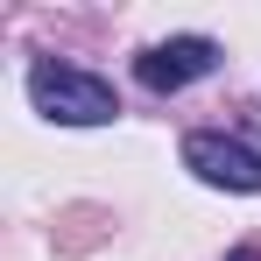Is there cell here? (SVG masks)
Instances as JSON below:
<instances>
[{"label":"cell","mask_w":261,"mask_h":261,"mask_svg":"<svg viewBox=\"0 0 261 261\" xmlns=\"http://www.w3.org/2000/svg\"><path fill=\"white\" fill-rule=\"evenodd\" d=\"M184 170L212 191H261V148L233 134H184Z\"/></svg>","instance_id":"7a4b0ae2"},{"label":"cell","mask_w":261,"mask_h":261,"mask_svg":"<svg viewBox=\"0 0 261 261\" xmlns=\"http://www.w3.org/2000/svg\"><path fill=\"white\" fill-rule=\"evenodd\" d=\"M29 99H36V113L57 120V127H106V120L120 113V92L106 85L99 71L57 64V57H36V64H29Z\"/></svg>","instance_id":"6da1fadb"},{"label":"cell","mask_w":261,"mask_h":261,"mask_svg":"<svg viewBox=\"0 0 261 261\" xmlns=\"http://www.w3.org/2000/svg\"><path fill=\"white\" fill-rule=\"evenodd\" d=\"M226 261H261V247H233V254H226Z\"/></svg>","instance_id":"277c9868"},{"label":"cell","mask_w":261,"mask_h":261,"mask_svg":"<svg viewBox=\"0 0 261 261\" xmlns=\"http://www.w3.org/2000/svg\"><path fill=\"white\" fill-rule=\"evenodd\" d=\"M212 71H219V43L212 36H170V43H148L134 57V78L148 92H184L198 78H212Z\"/></svg>","instance_id":"3957f363"}]
</instances>
